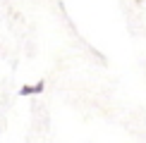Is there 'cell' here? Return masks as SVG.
Segmentation results:
<instances>
[{"label": "cell", "mask_w": 146, "mask_h": 143, "mask_svg": "<svg viewBox=\"0 0 146 143\" xmlns=\"http://www.w3.org/2000/svg\"><path fill=\"white\" fill-rule=\"evenodd\" d=\"M41 91H43V81L31 83V86H22V88H19L22 95H36V93H41Z\"/></svg>", "instance_id": "1"}]
</instances>
